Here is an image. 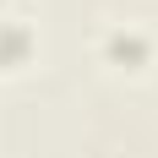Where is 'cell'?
<instances>
[{
    "label": "cell",
    "instance_id": "obj_2",
    "mask_svg": "<svg viewBox=\"0 0 158 158\" xmlns=\"http://www.w3.org/2000/svg\"><path fill=\"white\" fill-rule=\"evenodd\" d=\"M33 55V27H22V22H6L0 27V65L11 71V65H22Z\"/></svg>",
    "mask_w": 158,
    "mask_h": 158
},
{
    "label": "cell",
    "instance_id": "obj_1",
    "mask_svg": "<svg viewBox=\"0 0 158 158\" xmlns=\"http://www.w3.org/2000/svg\"><path fill=\"white\" fill-rule=\"evenodd\" d=\"M104 55H109L114 65H131V71H136V65H142L147 55H153V44H147L142 33H131V27H120V33H109V38H104Z\"/></svg>",
    "mask_w": 158,
    "mask_h": 158
}]
</instances>
